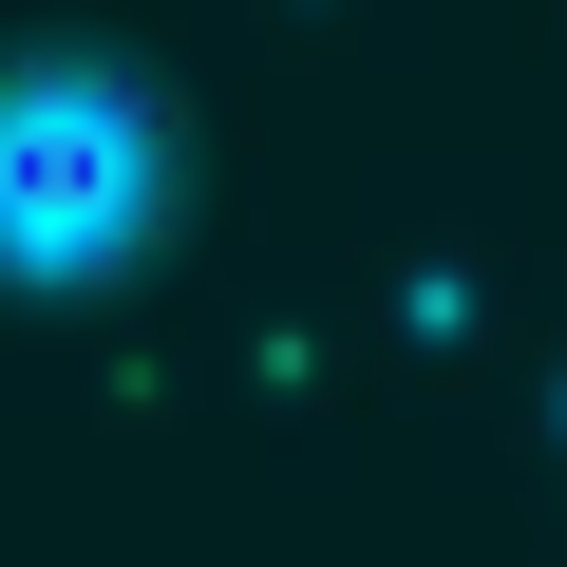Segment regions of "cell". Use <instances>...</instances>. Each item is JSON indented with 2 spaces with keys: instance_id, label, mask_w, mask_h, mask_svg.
Instances as JSON below:
<instances>
[{
  "instance_id": "1",
  "label": "cell",
  "mask_w": 567,
  "mask_h": 567,
  "mask_svg": "<svg viewBox=\"0 0 567 567\" xmlns=\"http://www.w3.org/2000/svg\"><path fill=\"white\" fill-rule=\"evenodd\" d=\"M152 208V114L95 76H20L0 95V246H133Z\"/></svg>"
}]
</instances>
